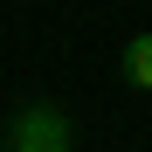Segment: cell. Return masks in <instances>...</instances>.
Here are the masks:
<instances>
[{"mask_svg": "<svg viewBox=\"0 0 152 152\" xmlns=\"http://www.w3.org/2000/svg\"><path fill=\"white\" fill-rule=\"evenodd\" d=\"M14 152H69V118L62 111H21L14 118Z\"/></svg>", "mask_w": 152, "mask_h": 152, "instance_id": "cell-1", "label": "cell"}, {"mask_svg": "<svg viewBox=\"0 0 152 152\" xmlns=\"http://www.w3.org/2000/svg\"><path fill=\"white\" fill-rule=\"evenodd\" d=\"M124 76H132L138 90H152V35H138V42H132V56H124Z\"/></svg>", "mask_w": 152, "mask_h": 152, "instance_id": "cell-2", "label": "cell"}, {"mask_svg": "<svg viewBox=\"0 0 152 152\" xmlns=\"http://www.w3.org/2000/svg\"><path fill=\"white\" fill-rule=\"evenodd\" d=\"M0 152H14V145H0Z\"/></svg>", "mask_w": 152, "mask_h": 152, "instance_id": "cell-3", "label": "cell"}]
</instances>
